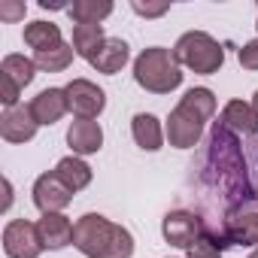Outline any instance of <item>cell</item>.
<instances>
[{"mask_svg": "<svg viewBox=\"0 0 258 258\" xmlns=\"http://www.w3.org/2000/svg\"><path fill=\"white\" fill-rule=\"evenodd\" d=\"M73 246L85 258H131L134 255V237L124 225L109 222L100 213H85L76 219Z\"/></svg>", "mask_w": 258, "mask_h": 258, "instance_id": "6da1fadb", "label": "cell"}, {"mask_svg": "<svg viewBox=\"0 0 258 258\" xmlns=\"http://www.w3.org/2000/svg\"><path fill=\"white\" fill-rule=\"evenodd\" d=\"M216 112V94L210 88H188L176 109L167 115V143L173 149H191L201 143V134H204V124L213 118Z\"/></svg>", "mask_w": 258, "mask_h": 258, "instance_id": "7a4b0ae2", "label": "cell"}, {"mask_svg": "<svg viewBox=\"0 0 258 258\" xmlns=\"http://www.w3.org/2000/svg\"><path fill=\"white\" fill-rule=\"evenodd\" d=\"M182 67L173 58L170 49L164 46H149L134 58V79L140 88L152 91V94H170L173 88L182 85Z\"/></svg>", "mask_w": 258, "mask_h": 258, "instance_id": "3957f363", "label": "cell"}, {"mask_svg": "<svg viewBox=\"0 0 258 258\" xmlns=\"http://www.w3.org/2000/svg\"><path fill=\"white\" fill-rule=\"evenodd\" d=\"M173 58L179 61V67H188L191 73L201 76H213L222 70L225 64V49L216 37H210L207 31H188L176 40L173 46Z\"/></svg>", "mask_w": 258, "mask_h": 258, "instance_id": "277c9868", "label": "cell"}, {"mask_svg": "<svg viewBox=\"0 0 258 258\" xmlns=\"http://www.w3.org/2000/svg\"><path fill=\"white\" fill-rule=\"evenodd\" d=\"M4 252L10 258H40L43 240L37 231V222L28 219H13L4 228Z\"/></svg>", "mask_w": 258, "mask_h": 258, "instance_id": "5b68a950", "label": "cell"}, {"mask_svg": "<svg viewBox=\"0 0 258 258\" xmlns=\"http://www.w3.org/2000/svg\"><path fill=\"white\" fill-rule=\"evenodd\" d=\"M70 112L76 118H97L106 106V94L100 85H94L91 79H73L70 85H64Z\"/></svg>", "mask_w": 258, "mask_h": 258, "instance_id": "8992f818", "label": "cell"}, {"mask_svg": "<svg viewBox=\"0 0 258 258\" xmlns=\"http://www.w3.org/2000/svg\"><path fill=\"white\" fill-rule=\"evenodd\" d=\"M204 231H207V228H204V219H201L198 213H191V210H173V213H167L164 222H161L164 240H167L170 246H176V249H188Z\"/></svg>", "mask_w": 258, "mask_h": 258, "instance_id": "52a82bcc", "label": "cell"}, {"mask_svg": "<svg viewBox=\"0 0 258 258\" xmlns=\"http://www.w3.org/2000/svg\"><path fill=\"white\" fill-rule=\"evenodd\" d=\"M70 201H73V191L64 185V179L55 170L37 176V182H34V204H37V210L43 216L46 213H61L64 207H70Z\"/></svg>", "mask_w": 258, "mask_h": 258, "instance_id": "ba28073f", "label": "cell"}, {"mask_svg": "<svg viewBox=\"0 0 258 258\" xmlns=\"http://www.w3.org/2000/svg\"><path fill=\"white\" fill-rule=\"evenodd\" d=\"M37 118L31 112V106L19 103V106H10L0 115V137L7 143H31L37 137Z\"/></svg>", "mask_w": 258, "mask_h": 258, "instance_id": "9c48e42d", "label": "cell"}, {"mask_svg": "<svg viewBox=\"0 0 258 258\" xmlns=\"http://www.w3.org/2000/svg\"><path fill=\"white\" fill-rule=\"evenodd\" d=\"M67 146L73 149V155H94L103 146V127L94 118H76L67 127Z\"/></svg>", "mask_w": 258, "mask_h": 258, "instance_id": "30bf717a", "label": "cell"}, {"mask_svg": "<svg viewBox=\"0 0 258 258\" xmlns=\"http://www.w3.org/2000/svg\"><path fill=\"white\" fill-rule=\"evenodd\" d=\"M28 106H31L37 124H55V121H61L70 112V103H67L64 88H43Z\"/></svg>", "mask_w": 258, "mask_h": 258, "instance_id": "8fae6325", "label": "cell"}, {"mask_svg": "<svg viewBox=\"0 0 258 258\" xmlns=\"http://www.w3.org/2000/svg\"><path fill=\"white\" fill-rule=\"evenodd\" d=\"M37 231H40L43 249H64V246L73 243L76 225L64 213H46L43 219H37Z\"/></svg>", "mask_w": 258, "mask_h": 258, "instance_id": "7c38bea8", "label": "cell"}, {"mask_svg": "<svg viewBox=\"0 0 258 258\" xmlns=\"http://www.w3.org/2000/svg\"><path fill=\"white\" fill-rule=\"evenodd\" d=\"M219 124L228 127L231 134H243V137L258 134V115H255L252 103H246V100H228L219 115Z\"/></svg>", "mask_w": 258, "mask_h": 258, "instance_id": "4fadbf2b", "label": "cell"}, {"mask_svg": "<svg viewBox=\"0 0 258 258\" xmlns=\"http://www.w3.org/2000/svg\"><path fill=\"white\" fill-rule=\"evenodd\" d=\"M228 246H258V213H231L225 219Z\"/></svg>", "mask_w": 258, "mask_h": 258, "instance_id": "5bb4252c", "label": "cell"}, {"mask_svg": "<svg viewBox=\"0 0 258 258\" xmlns=\"http://www.w3.org/2000/svg\"><path fill=\"white\" fill-rule=\"evenodd\" d=\"M131 134L143 152H158L164 146V127H161L158 115H152V112H137L131 118Z\"/></svg>", "mask_w": 258, "mask_h": 258, "instance_id": "9a60e30c", "label": "cell"}, {"mask_svg": "<svg viewBox=\"0 0 258 258\" xmlns=\"http://www.w3.org/2000/svg\"><path fill=\"white\" fill-rule=\"evenodd\" d=\"M127 58H131V52H127V43L124 40H118V37H106L103 40V46L97 49V55L88 61L97 73H106V76H115L124 64H127Z\"/></svg>", "mask_w": 258, "mask_h": 258, "instance_id": "2e32d148", "label": "cell"}, {"mask_svg": "<svg viewBox=\"0 0 258 258\" xmlns=\"http://www.w3.org/2000/svg\"><path fill=\"white\" fill-rule=\"evenodd\" d=\"M25 43L34 52H49V49L64 46V37L55 22H31V25H25Z\"/></svg>", "mask_w": 258, "mask_h": 258, "instance_id": "e0dca14e", "label": "cell"}, {"mask_svg": "<svg viewBox=\"0 0 258 258\" xmlns=\"http://www.w3.org/2000/svg\"><path fill=\"white\" fill-rule=\"evenodd\" d=\"M55 173L64 179V185L76 195V191H82L85 185H91V167L79 158V155H67V158H61L58 164H55Z\"/></svg>", "mask_w": 258, "mask_h": 258, "instance_id": "ac0fdd59", "label": "cell"}, {"mask_svg": "<svg viewBox=\"0 0 258 258\" xmlns=\"http://www.w3.org/2000/svg\"><path fill=\"white\" fill-rule=\"evenodd\" d=\"M34 76H37V64H34V58H25V55H16V52H13V55L4 58V64H0V79L13 82L19 91H22L25 85H31Z\"/></svg>", "mask_w": 258, "mask_h": 258, "instance_id": "d6986e66", "label": "cell"}, {"mask_svg": "<svg viewBox=\"0 0 258 258\" xmlns=\"http://www.w3.org/2000/svg\"><path fill=\"white\" fill-rule=\"evenodd\" d=\"M103 28L100 25H73V52L85 61H91L97 55V49L103 46Z\"/></svg>", "mask_w": 258, "mask_h": 258, "instance_id": "ffe728a7", "label": "cell"}, {"mask_svg": "<svg viewBox=\"0 0 258 258\" xmlns=\"http://www.w3.org/2000/svg\"><path fill=\"white\" fill-rule=\"evenodd\" d=\"M109 13H112L109 0H73L70 7V16L76 25H100Z\"/></svg>", "mask_w": 258, "mask_h": 258, "instance_id": "44dd1931", "label": "cell"}, {"mask_svg": "<svg viewBox=\"0 0 258 258\" xmlns=\"http://www.w3.org/2000/svg\"><path fill=\"white\" fill-rule=\"evenodd\" d=\"M73 43H64L58 49H49V52H34V64L46 73H61L73 64Z\"/></svg>", "mask_w": 258, "mask_h": 258, "instance_id": "7402d4cb", "label": "cell"}, {"mask_svg": "<svg viewBox=\"0 0 258 258\" xmlns=\"http://www.w3.org/2000/svg\"><path fill=\"white\" fill-rule=\"evenodd\" d=\"M225 246H228V240L225 237H216V234H210V231H204L185 252V258H222V252H225Z\"/></svg>", "mask_w": 258, "mask_h": 258, "instance_id": "603a6c76", "label": "cell"}, {"mask_svg": "<svg viewBox=\"0 0 258 258\" xmlns=\"http://www.w3.org/2000/svg\"><path fill=\"white\" fill-rule=\"evenodd\" d=\"M237 61H240L243 70H258V40L246 43V46L237 52Z\"/></svg>", "mask_w": 258, "mask_h": 258, "instance_id": "cb8c5ba5", "label": "cell"}, {"mask_svg": "<svg viewBox=\"0 0 258 258\" xmlns=\"http://www.w3.org/2000/svg\"><path fill=\"white\" fill-rule=\"evenodd\" d=\"M131 10H134L137 16H143V19H158V16H164V13L170 10V4H140V0H134Z\"/></svg>", "mask_w": 258, "mask_h": 258, "instance_id": "d4e9b609", "label": "cell"}, {"mask_svg": "<svg viewBox=\"0 0 258 258\" xmlns=\"http://www.w3.org/2000/svg\"><path fill=\"white\" fill-rule=\"evenodd\" d=\"M25 4H13V0H4L0 4V19L4 22H19V19H25Z\"/></svg>", "mask_w": 258, "mask_h": 258, "instance_id": "484cf974", "label": "cell"}, {"mask_svg": "<svg viewBox=\"0 0 258 258\" xmlns=\"http://www.w3.org/2000/svg\"><path fill=\"white\" fill-rule=\"evenodd\" d=\"M40 7H43V10H70L64 0H40Z\"/></svg>", "mask_w": 258, "mask_h": 258, "instance_id": "4316f807", "label": "cell"}, {"mask_svg": "<svg viewBox=\"0 0 258 258\" xmlns=\"http://www.w3.org/2000/svg\"><path fill=\"white\" fill-rule=\"evenodd\" d=\"M252 109H255V115H258V91L252 94Z\"/></svg>", "mask_w": 258, "mask_h": 258, "instance_id": "83f0119b", "label": "cell"}, {"mask_svg": "<svg viewBox=\"0 0 258 258\" xmlns=\"http://www.w3.org/2000/svg\"><path fill=\"white\" fill-rule=\"evenodd\" d=\"M249 258H258V246H255V249H252V255H249Z\"/></svg>", "mask_w": 258, "mask_h": 258, "instance_id": "f1b7e54d", "label": "cell"}, {"mask_svg": "<svg viewBox=\"0 0 258 258\" xmlns=\"http://www.w3.org/2000/svg\"><path fill=\"white\" fill-rule=\"evenodd\" d=\"M255 31H258V22H255Z\"/></svg>", "mask_w": 258, "mask_h": 258, "instance_id": "f546056e", "label": "cell"}]
</instances>
